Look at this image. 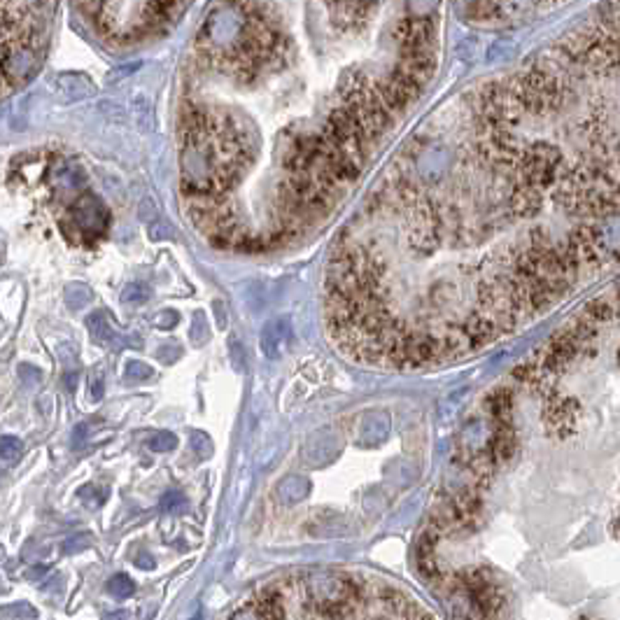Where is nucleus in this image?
I'll return each mask as SVG.
<instances>
[{"instance_id":"f257e3e1","label":"nucleus","mask_w":620,"mask_h":620,"mask_svg":"<svg viewBox=\"0 0 620 620\" xmlns=\"http://www.w3.org/2000/svg\"><path fill=\"white\" fill-rule=\"evenodd\" d=\"M61 231L68 238V243L91 247L101 241L110 226V212L103 206V201L94 194H82L70 206L68 215L59 221Z\"/></svg>"},{"instance_id":"f03ea898","label":"nucleus","mask_w":620,"mask_h":620,"mask_svg":"<svg viewBox=\"0 0 620 620\" xmlns=\"http://www.w3.org/2000/svg\"><path fill=\"white\" fill-rule=\"evenodd\" d=\"M86 326H89V334H91V339L99 343V345H112V348H124V345H136V343H131V341H138V339H126V336H121V334L114 331L112 324L108 322V317H105L103 313L89 315Z\"/></svg>"},{"instance_id":"7ed1b4c3","label":"nucleus","mask_w":620,"mask_h":620,"mask_svg":"<svg viewBox=\"0 0 620 620\" xmlns=\"http://www.w3.org/2000/svg\"><path fill=\"white\" fill-rule=\"evenodd\" d=\"M285 334H287V324L282 320H273L269 324H264L261 329V350L266 357H278L280 352V345L285 341Z\"/></svg>"},{"instance_id":"20e7f679","label":"nucleus","mask_w":620,"mask_h":620,"mask_svg":"<svg viewBox=\"0 0 620 620\" xmlns=\"http://www.w3.org/2000/svg\"><path fill=\"white\" fill-rule=\"evenodd\" d=\"M149 296H152V289H149V285H145V282H133V285L124 287V291H121V301L129 306L145 304Z\"/></svg>"},{"instance_id":"39448f33","label":"nucleus","mask_w":620,"mask_h":620,"mask_svg":"<svg viewBox=\"0 0 620 620\" xmlns=\"http://www.w3.org/2000/svg\"><path fill=\"white\" fill-rule=\"evenodd\" d=\"M108 588H110V592L114 597L126 599V597L133 595V592H136V583H133L126 574H117V576H112V579H110Z\"/></svg>"},{"instance_id":"423d86ee","label":"nucleus","mask_w":620,"mask_h":620,"mask_svg":"<svg viewBox=\"0 0 620 620\" xmlns=\"http://www.w3.org/2000/svg\"><path fill=\"white\" fill-rule=\"evenodd\" d=\"M66 301L70 304V308H84L91 304V291H89V287L84 285H68L66 287Z\"/></svg>"},{"instance_id":"0eeeda50","label":"nucleus","mask_w":620,"mask_h":620,"mask_svg":"<svg viewBox=\"0 0 620 620\" xmlns=\"http://www.w3.org/2000/svg\"><path fill=\"white\" fill-rule=\"evenodd\" d=\"M124 378H126L129 383H143V380L152 378V366H147L145 361L129 359L126 369H124Z\"/></svg>"},{"instance_id":"6e6552de","label":"nucleus","mask_w":620,"mask_h":620,"mask_svg":"<svg viewBox=\"0 0 620 620\" xmlns=\"http://www.w3.org/2000/svg\"><path fill=\"white\" fill-rule=\"evenodd\" d=\"M147 448L152 450V453H171V450L177 448V436H173L171 431L154 434V436L147 441Z\"/></svg>"},{"instance_id":"1a4fd4ad","label":"nucleus","mask_w":620,"mask_h":620,"mask_svg":"<svg viewBox=\"0 0 620 620\" xmlns=\"http://www.w3.org/2000/svg\"><path fill=\"white\" fill-rule=\"evenodd\" d=\"M0 618H38V611L26 601H16V604L0 606Z\"/></svg>"},{"instance_id":"9d476101","label":"nucleus","mask_w":620,"mask_h":620,"mask_svg":"<svg viewBox=\"0 0 620 620\" xmlns=\"http://www.w3.org/2000/svg\"><path fill=\"white\" fill-rule=\"evenodd\" d=\"M469 3H474V5L481 7V5L485 3V0H469ZM506 3H509V0H499L497 12H494V19H501V16H504V10H506ZM522 3H525V0H518L516 12H522ZM551 3H560V0H534V10H539V7H548Z\"/></svg>"},{"instance_id":"9b49d317","label":"nucleus","mask_w":620,"mask_h":620,"mask_svg":"<svg viewBox=\"0 0 620 620\" xmlns=\"http://www.w3.org/2000/svg\"><path fill=\"white\" fill-rule=\"evenodd\" d=\"M21 441L16 436H0V457L3 459H14L21 455Z\"/></svg>"},{"instance_id":"f8f14e48","label":"nucleus","mask_w":620,"mask_h":620,"mask_svg":"<svg viewBox=\"0 0 620 620\" xmlns=\"http://www.w3.org/2000/svg\"><path fill=\"white\" fill-rule=\"evenodd\" d=\"M184 504H187V501H184V494L177 492V490L166 492L164 499H161L164 511H180V509H184Z\"/></svg>"},{"instance_id":"ddd939ff","label":"nucleus","mask_w":620,"mask_h":620,"mask_svg":"<svg viewBox=\"0 0 620 620\" xmlns=\"http://www.w3.org/2000/svg\"><path fill=\"white\" fill-rule=\"evenodd\" d=\"M191 446H194V450H196L199 455H210L212 453V443H210V439L206 436V434H191Z\"/></svg>"},{"instance_id":"4468645a","label":"nucleus","mask_w":620,"mask_h":620,"mask_svg":"<svg viewBox=\"0 0 620 620\" xmlns=\"http://www.w3.org/2000/svg\"><path fill=\"white\" fill-rule=\"evenodd\" d=\"M180 322V315L175 310H166V313L156 315V326L159 329H173V326Z\"/></svg>"},{"instance_id":"2eb2a0df","label":"nucleus","mask_w":620,"mask_h":620,"mask_svg":"<svg viewBox=\"0 0 620 620\" xmlns=\"http://www.w3.org/2000/svg\"><path fill=\"white\" fill-rule=\"evenodd\" d=\"M180 354H182L180 345H175V343H166V348L159 350V357L166 359V361H175L177 357H180Z\"/></svg>"},{"instance_id":"dca6fc26","label":"nucleus","mask_w":620,"mask_h":620,"mask_svg":"<svg viewBox=\"0 0 620 620\" xmlns=\"http://www.w3.org/2000/svg\"><path fill=\"white\" fill-rule=\"evenodd\" d=\"M89 394H91V399H96V401L103 399V380L101 378L91 380V385H89Z\"/></svg>"},{"instance_id":"f3484780","label":"nucleus","mask_w":620,"mask_h":620,"mask_svg":"<svg viewBox=\"0 0 620 620\" xmlns=\"http://www.w3.org/2000/svg\"><path fill=\"white\" fill-rule=\"evenodd\" d=\"M136 564L140 566V569H154V560L149 555H138Z\"/></svg>"},{"instance_id":"a211bd4d","label":"nucleus","mask_w":620,"mask_h":620,"mask_svg":"<svg viewBox=\"0 0 620 620\" xmlns=\"http://www.w3.org/2000/svg\"><path fill=\"white\" fill-rule=\"evenodd\" d=\"M84 429H86L84 424H79V427H77V431H75V436H77V439H75V446H79V443H82V439H84V436H82Z\"/></svg>"},{"instance_id":"6ab92c4d","label":"nucleus","mask_w":620,"mask_h":620,"mask_svg":"<svg viewBox=\"0 0 620 620\" xmlns=\"http://www.w3.org/2000/svg\"><path fill=\"white\" fill-rule=\"evenodd\" d=\"M5 592H7V586L3 583V579H0V595H5Z\"/></svg>"}]
</instances>
